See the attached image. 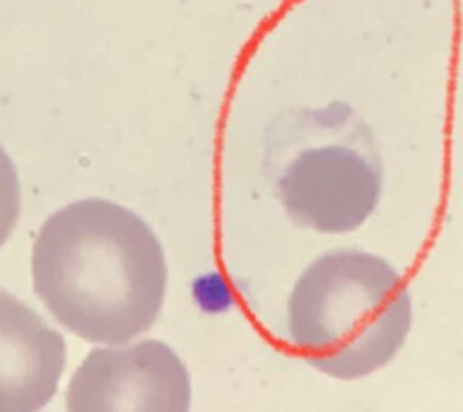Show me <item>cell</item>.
I'll return each mask as SVG.
<instances>
[{
  "mask_svg": "<svg viewBox=\"0 0 463 412\" xmlns=\"http://www.w3.org/2000/svg\"><path fill=\"white\" fill-rule=\"evenodd\" d=\"M412 325L401 275L364 251L318 256L288 304V338L321 374L354 381L386 367Z\"/></svg>",
  "mask_w": 463,
  "mask_h": 412,
  "instance_id": "2",
  "label": "cell"
},
{
  "mask_svg": "<svg viewBox=\"0 0 463 412\" xmlns=\"http://www.w3.org/2000/svg\"><path fill=\"white\" fill-rule=\"evenodd\" d=\"M71 412H186L191 381L179 354L157 340L87 354L65 393Z\"/></svg>",
  "mask_w": 463,
  "mask_h": 412,
  "instance_id": "4",
  "label": "cell"
},
{
  "mask_svg": "<svg viewBox=\"0 0 463 412\" xmlns=\"http://www.w3.org/2000/svg\"><path fill=\"white\" fill-rule=\"evenodd\" d=\"M65 340L34 309L0 289V412H36L56 396Z\"/></svg>",
  "mask_w": 463,
  "mask_h": 412,
  "instance_id": "5",
  "label": "cell"
},
{
  "mask_svg": "<svg viewBox=\"0 0 463 412\" xmlns=\"http://www.w3.org/2000/svg\"><path fill=\"white\" fill-rule=\"evenodd\" d=\"M32 277L36 296L63 328L90 342L123 345L157 321L166 260L155 231L133 210L87 198L43 222Z\"/></svg>",
  "mask_w": 463,
  "mask_h": 412,
  "instance_id": "1",
  "label": "cell"
},
{
  "mask_svg": "<svg viewBox=\"0 0 463 412\" xmlns=\"http://www.w3.org/2000/svg\"><path fill=\"white\" fill-rule=\"evenodd\" d=\"M311 143L282 162L275 195L289 220L321 234L364 224L382 195V157L369 128L343 104L309 114Z\"/></svg>",
  "mask_w": 463,
  "mask_h": 412,
  "instance_id": "3",
  "label": "cell"
},
{
  "mask_svg": "<svg viewBox=\"0 0 463 412\" xmlns=\"http://www.w3.org/2000/svg\"><path fill=\"white\" fill-rule=\"evenodd\" d=\"M20 179L14 172L13 159L0 147V246L13 234L14 224L20 220Z\"/></svg>",
  "mask_w": 463,
  "mask_h": 412,
  "instance_id": "6",
  "label": "cell"
}]
</instances>
